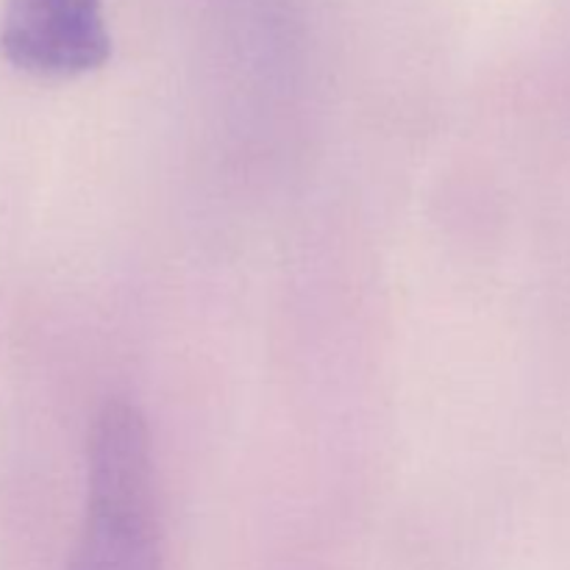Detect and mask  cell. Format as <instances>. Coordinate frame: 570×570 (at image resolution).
Masks as SVG:
<instances>
[{
	"label": "cell",
	"mask_w": 570,
	"mask_h": 570,
	"mask_svg": "<svg viewBox=\"0 0 570 570\" xmlns=\"http://www.w3.org/2000/svg\"><path fill=\"white\" fill-rule=\"evenodd\" d=\"M67 570H167L150 429L137 404L111 399L87 440V499Z\"/></svg>",
	"instance_id": "1"
},
{
	"label": "cell",
	"mask_w": 570,
	"mask_h": 570,
	"mask_svg": "<svg viewBox=\"0 0 570 570\" xmlns=\"http://www.w3.org/2000/svg\"><path fill=\"white\" fill-rule=\"evenodd\" d=\"M0 53L37 78H78L111 56L104 0H3Z\"/></svg>",
	"instance_id": "2"
}]
</instances>
